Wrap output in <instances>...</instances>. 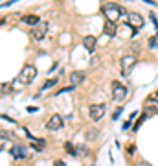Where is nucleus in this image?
<instances>
[{
  "mask_svg": "<svg viewBox=\"0 0 158 166\" xmlns=\"http://www.w3.org/2000/svg\"><path fill=\"white\" fill-rule=\"evenodd\" d=\"M103 13H105L107 20H110V22H116L121 15H125V9H123L121 6L114 4V2H107V4L103 6Z\"/></svg>",
  "mask_w": 158,
  "mask_h": 166,
  "instance_id": "1",
  "label": "nucleus"
},
{
  "mask_svg": "<svg viewBox=\"0 0 158 166\" xmlns=\"http://www.w3.org/2000/svg\"><path fill=\"white\" fill-rule=\"evenodd\" d=\"M35 76H37L35 66L33 65H24V66H22V70H20V74H18V81L24 83V85H28V83H31L35 80Z\"/></svg>",
  "mask_w": 158,
  "mask_h": 166,
  "instance_id": "2",
  "label": "nucleus"
},
{
  "mask_svg": "<svg viewBox=\"0 0 158 166\" xmlns=\"http://www.w3.org/2000/svg\"><path fill=\"white\" fill-rule=\"evenodd\" d=\"M127 96V87L120 81H112V98L116 102H123Z\"/></svg>",
  "mask_w": 158,
  "mask_h": 166,
  "instance_id": "3",
  "label": "nucleus"
},
{
  "mask_svg": "<svg viewBox=\"0 0 158 166\" xmlns=\"http://www.w3.org/2000/svg\"><path fill=\"white\" fill-rule=\"evenodd\" d=\"M105 111H107V105L105 103H94V105H90V120H101V118L105 116Z\"/></svg>",
  "mask_w": 158,
  "mask_h": 166,
  "instance_id": "4",
  "label": "nucleus"
},
{
  "mask_svg": "<svg viewBox=\"0 0 158 166\" xmlns=\"http://www.w3.org/2000/svg\"><path fill=\"white\" fill-rule=\"evenodd\" d=\"M136 65V57L134 56H125L121 61H120V66H121V74L127 78L129 74H131V68Z\"/></svg>",
  "mask_w": 158,
  "mask_h": 166,
  "instance_id": "5",
  "label": "nucleus"
},
{
  "mask_svg": "<svg viewBox=\"0 0 158 166\" xmlns=\"http://www.w3.org/2000/svg\"><path fill=\"white\" fill-rule=\"evenodd\" d=\"M46 32H48V24L46 22H39L35 28H31V37L35 41H42L44 37H46Z\"/></svg>",
  "mask_w": 158,
  "mask_h": 166,
  "instance_id": "6",
  "label": "nucleus"
},
{
  "mask_svg": "<svg viewBox=\"0 0 158 166\" xmlns=\"http://www.w3.org/2000/svg\"><path fill=\"white\" fill-rule=\"evenodd\" d=\"M127 24L132 26L134 30H140L143 26V17H140L138 13H129L127 15Z\"/></svg>",
  "mask_w": 158,
  "mask_h": 166,
  "instance_id": "7",
  "label": "nucleus"
},
{
  "mask_svg": "<svg viewBox=\"0 0 158 166\" xmlns=\"http://www.w3.org/2000/svg\"><path fill=\"white\" fill-rule=\"evenodd\" d=\"M63 116L61 114H53L50 120L46 122V129H50V131H55V129H61L63 127Z\"/></svg>",
  "mask_w": 158,
  "mask_h": 166,
  "instance_id": "8",
  "label": "nucleus"
},
{
  "mask_svg": "<svg viewBox=\"0 0 158 166\" xmlns=\"http://www.w3.org/2000/svg\"><path fill=\"white\" fill-rule=\"evenodd\" d=\"M85 80H86V72H83V70H76V72L70 74V81H72V85H79V83H83Z\"/></svg>",
  "mask_w": 158,
  "mask_h": 166,
  "instance_id": "9",
  "label": "nucleus"
},
{
  "mask_svg": "<svg viewBox=\"0 0 158 166\" xmlns=\"http://www.w3.org/2000/svg\"><path fill=\"white\" fill-rule=\"evenodd\" d=\"M83 46L88 52H94L96 50V37L94 35H85L83 37Z\"/></svg>",
  "mask_w": 158,
  "mask_h": 166,
  "instance_id": "10",
  "label": "nucleus"
},
{
  "mask_svg": "<svg viewBox=\"0 0 158 166\" xmlns=\"http://www.w3.org/2000/svg\"><path fill=\"white\" fill-rule=\"evenodd\" d=\"M22 20H24L26 24H30L31 28H35L39 22H40V17L39 15H26V17H22Z\"/></svg>",
  "mask_w": 158,
  "mask_h": 166,
  "instance_id": "11",
  "label": "nucleus"
},
{
  "mask_svg": "<svg viewBox=\"0 0 158 166\" xmlns=\"http://www.w3.org/2000/svg\"><path fill=\"white\" fill-rule=\"evenodd\" d=\"M11 155H13V157H17V159H24V157L28 155V151H26V148H24V146H15V148L11 150Z\"/></svg>",
  "mask_w": 158,
  "mask_h": 166,
  "instance_id": "12",
  "label": "nucleus"
},
{
  "mask_svg": "<svg viewBox=\"0 0 158 166\" xmlns=\"http://www.w3.org/2000/svg\"><path fill=\"white\" fill-rule=\"evenodd\" d=\"M105 32H107L108 35H114V33H116V26H114V22L105 20Z\"/></svg>",
  "mask_w": 158,
  "mask_h": 166,
  "instance_id": "13",
  "label": "nucleus"
},
{
  "mask_svg": "<svg viewBox=\"0 0 158 166\" xmlns=\"http://www.w3.org/2000/svg\"><path fill=\"white\" fill-rule=\"evenodd\" d=\"M98 135H99V131H98V129H94V127L86 131V138H88V140H96V138H98Z\"/></svg>",
  "mask_w": 158,
  "mask_h": 166,
  "instance_id": "14",
  "label": "nucleus"
},
{
  "mask_svg": "<svg viewBox=\"0 0 158 166\" xmlns=\"http://www.w3.org/2000/svg\"><path fill=\"white\" fill-rule=\"evenodd\" d=\"M57 81H59L57 78H53V80H50V81H46V83H44V85H42V89H40V90H46V89H50V87H53V85H55Z\"/></svg>",
  "mask_w": 158,
  "mask_h": 166,
  "instance_id": "15",
  "label": "nucleus"
},
{
  "mask_svg": "<svg viewBox=\"0 0 158 166\" xmlns=\"http://www.w3.org/2000/svg\"><path fill=\"white\" fill-rule=\"evenodd\" d=\"M0 92H2V94H9L11 92V85L9 83H2V85H0Z\"/></svg>",
  "mask_w": 158,
  "mask_h": 166,
  "instance_id": "16",
  "label": "nucleus"
},
{
  "mask_svg": "<svg viewBox=\"0 0 158 166\" xmlns=\"http://www.w3.org/2000/svg\"><path fill=\"white\" fill-rule=\"evenodd\" d=\"M121 111H123V107H120V109H116V113L112 114V120H118V116L121 114Z\"/></svg>",
  "mask_w": 158,
  "mask_h": 166,
  "instance_id": "17",
  "label": "nucleus"
},
{
  "mask_svg": "<svg viewBox=\"0 0 158 166\" xmlns=\"http://www.w3.org/2000/svg\"><path fill=\"white\" fill-rule=\"evenodd\" d=\"M136 166H151V164L145 162V161H140V162H136Z\"/></svg>",
  "mask_w": 158,
  "mask_h": 166,
  "instance_id": "18",
  "label": "nucleus"
},
{
  "mask_svg": "<svg viewBox=\"0 0 158 166\" xmlns=\"http://www.w3.org/2000/svg\"><path fill=\"white\" fill-rule=\"evenodd\" d=\"M55 166H64V162H63V161H57V162H55Z\"/></svg>",
  "mask_w": 158,
  "mask_h": 166,
  "instance_id": "19",
  "label": "nucleus"
},
{
  "mask_svg": "<svg viewBox=\"0 0 158 166\" xmlns=\"http://www.w3.org/2000/svg\"><path fill=\"white\" fill-rule=\"evenodd\" d=\"M156 96H158V92H156Z\"/></svg>",
  "mask_w": 158,
  "mask_h": 166,
  "instance_id": "20",
  "label": "nucleus"
}]
</instances>
